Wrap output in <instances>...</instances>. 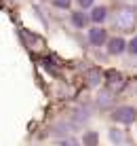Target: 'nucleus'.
<instances>
[{"label":"nucleus","instance_id":"obj_3","mask_svg":"<svg viewBox=\"0 0 137 146\" xmlns=\"http://www.w3.org/2000/svg\"><path fill=\"white\" fill-rule=\"evenodd\" d=\"M89 40L95 47H101V44L108 40V32H105L103 28H93V30H89Z\"/></svg>","mask_w":137,"mask_h":146},{"label":"nucleus","instance_id":"obj_15","mask_svg":"<svg viewBox=\"0 0 137 146\" xmlns=\"http://www.w3.org/2000/svg\"><path fill=\"white\" fill-rule=\"evenodd\" d=\"M61 146H78V142H76L74 138H68V140H63V144Z\"/></svg>","mask_w":137,"mask_h":146},{"label":"nucleus","instance_id":"obj_4","mask_svg":"<svg viewBox=\"0 0 137 146\" xmlns=\"http://www.w3.org/2000/svg\"><path fill=\"white\" fill-rule=\"evenodd\" d=\"M126 49V42L120 36H116V38H110V42H108V53L110 55H120Z\"/></svg>","mask_w":137,"mask_h":146},{"label":"nucleus","instance_id":"obj_1","mask_svg":"<svg viewBox=\"0 0 137 146\" xmlns=\"http://www.w3.org/2000/svg\"><path fill=\"white\" fill-rule=\"evenodd\" d=\"M137 26V13L131 7H123L114 13V28H118L120 32H133Z\"/></svg>","mask_w":137,"mask_h":146},{"label":"nucleus","instance_id":"obj_11","mask_svg":"<svg viewBox=\"0 0 137 146\" xmlns=\"http://www.w3.org/2000/svg\"><path fill=\"white\" fill-rule=\"evenodd\" d=\"M110 138H112V142H124V133L118 129H110Z\"/></svg>","mask_w":137,"mask_h":146},{"label":"nucleus","instance_id":"obj_13","mask_svg":"<svg viewBox=\"0 0 137 146\" xmlns=\"http://www.w3.org/2000/svg\"><path fill=\"white\" fill-rule=\"evenodd\" d=\"M129 51L133 53V55H137V36H135V38L129 42Z\"/></svg>","mask_w":137,"mask_h":146},{"label":"nucleus","instance_id":"obj_10","mask_svg":"<svg viewBox=\"0 0 137 146\" xmlns=\"http://www.w3.org/2000/svg\"><path fill=\"white\" fill-rule=\"evenodd\" d=\"M97 140H99V135L95 131H87L84 133V146H97Z\"/></svg>","mask_w":137,"mask_h":146},{"label":"nucleus","instance_id":"obj_16","mask_svg":"<svg viewBox=\"0 0 137 146\" xmlns=\"http://www.w3.org/2000/svg\"><path fill=\"white\" fill-rule=\"evenodd\" d=\"M78 4L87 9V7H91V4H93V0H78Z\"/></svg>","mask_w":137,"mask_h":146},{"label":"nucleus","instance_id":"obj_5","mask_svg":"<svg viewBox=\"0 0 137 146\" xmlns=\"http://www.w3.org/2000/svg\"><path fill=\"white\" fill-rule=\"evenodd\" d=\"M108 87H110V91H116V89H123L124 87V80L120 74H116L114 70H110L108 72Z\"/></svg>","mask_w":137,"mask_h":146},{"label":"nucleus","instance_id":"obj_6","mask_svg":"<svg viewBox=\"0 0 137 146\" xmlns=\"http://www.w3.org/2000/svg\"><path fill=\"white\" fill-rule=\"evenodd\" d=\"M105 17H108V9L105 7H95L93 13H91V21H95V23H101Z\"/></svg>","mask_w":137,"mask_h":146},{"label":"nucleus","instance_id":"obj_9","mask_svg":"<svg viewBox=\"0 0 137 146\" xmlns=\"http://www.w3.org/2000/svg\"><path fill=\"white\" fill-rule=\"evenodd\" d=\"M87 76H89V85H99V80H101V70H89Z\"/></svg>","mask_w":137,"mask_h":146},{"label":"nucleus","instance_id":"obj_14","mask_svg":"<svg viewBox=\"0 0 137 146\" xmlns=\"http://www.w3.org/2000/svg\"><path fill=\"white\" fill-rule=\"evenodd\" d=\"M120 4H124V7H131V9H135L137 7V0H118Z\"/></svg>","mask_w":137,"mask_h":146},{"label":"nucleus","instance_id":"obj_2","mask_svg":"<svg viewBox=\"0 0 137 146\" xmlns=\"http://www.w3.org/2000/svg\"><path fill=\"white\" fill-rule=\"evenodd\" d=\"M114 121H118V123H124V125H129V123H133L135 117H137V112H135V108L133 106H120V108H116L114 110Z\"/></svg>","mask_w":137,"mask_h":146},{"label":"nucleus","instance_id":"obj_7","mask_svg":"<svg viewBox=\"0 0 137 146\" xmlns=\"http://www.w3.org/2000/svg\"><path fill=\"white\" fill-rule=\"evenodd\" d=\"M97 104H99V108L101 110H105V108H110L114 104V98H112V91H103L99 95V100H97Z\"/></svg>","mask_w":137,"mask_h":146},{"label":"nucleus","instance_id":"obj_8","mask_svg":"<svg viewBox=\"0 0 137 146\" xmlns=\"http://www.w3.org/2000/svg\"><path fill=\"white\" fill-rule=\"evenodd\" d=\"M72 23L76 28H84L89 23V17L84 13H80V11H76V13H72Z\"/></svg>","mask_w":137,"mask_h":146},{"label":"nucleus","instance_id":"obj_12","mask_svg":"<svg viewBox=\"0 0 137 146\" xmlns=\"http://www.w3.org/2000/svg\"><path fill=\"white\" fill-rule=\"evenodd\" d=\"M70 2H72V0H53V4H55V7H59V9H68Z\"/></svg>","mask_w":137,"mask_h":146}]
</instances>
